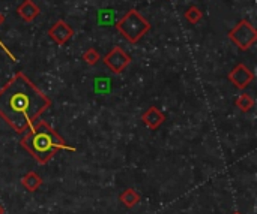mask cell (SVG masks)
<instances>
[{
	"label": "cell",
	"instance_id": "obj_1",
	"mask_svg": "<svg viewBox=\"0 0 257 214\" xmlns=\"http://www.w3.org/2000/svg\"><path fill=\"white\" fill-rule=\"evenodd\" d=\"M50 106V98L23 72H17L0 88V117L17 134L30 129Z\"/></svg>",
	"mask_w": 257,
	"mask_h": 214
},
{
	"label": "cell",
	"instance_id": "obj_2",
	"mask_svg": "<svg viewBox=\"0 0 257 214\" xmlns=\"http://www.w3.org/2000/svg\"><path fill=\"white\" fill-rule=\"evenodd\" d=\"M21 147L30 153L36 162L41 165L48 164L53 156H56L62 150L75 152L47 122H36L30 129H27L20 141Z\"/></svg>",
	"mask_w": 257,
	"mask_h": 214
},
{
	"label": "cell",
	"instance_id": "obj_3",
	"mask_svg": "<svg viewBox=\"0 0 257 214\" xmlns=\"http://www.w3.org/2000/svg\"><path fill=\"white\" fill-rule=\"evenodd\" d=\"M116 28L131 44H136L151 30V24L145 20V16L140 12H137L136 9H131L117 21Z\"/></svg>",
	"mask_w": 257,
	"mask_h": 214
},
{
	"label": "cell",
	"instance_id": "obj_4",
	"mask_svg": "<svg viewBox=\"0 0 257 214\" xmlns=\"http://www.w3.org/2000/svg\"><path fill=\"white\" fill-rule=\"evenodd\" d=\"M229 39L242 51H247L257 40V30L247 20H241L230 32Z\"/></svg>",
	"mask_w": 257,
	"mask_h": 214
},
{
	"label": "cell",
	"instance_id": "obj_5",
	"mask_svg": "<svg viewBox=\"0 0 257 214\" xmlns=\"http://www.w3.org/2000/svg\"><path fill=\"white\" fill-rule=\"evenodd\" d=\"M104 63L107 64V68L114 72V74H122L126 66L131 63V56L128 52H125L120 46H113V50L104 57Z\"/></svg>",
	"mask_w": 257,
	"mask_h": 214
},
{
	"label": "cell",
	"instance_id": "obj_6",
	"mask_svg": "<svg viewBox=\"0 0 257 214\" xmlns=\"http://www.w3.org/2000/svg\"><path fill=\"white\" fill-rule=\"evenodd\" d=\"M229 81L236 87V88H241L244 90L247 86H250V82L254 80V74L242 63L236 64L230 72H229Z\"/></svg>",
	"mask_w": 257,
	"mask_h": 214
},
{
	"label": "cell",
	"instance_id": "obj_7",
	"mask_svg": "<svg viewBox=\"0 0 257 214\" xmlns=\"http://www.w3.org/2000/svg\"><path fill=\"white\" fill-rule=\"evenodd\" d=\"M48 36L57 44V45H65L72 36H74V30L72 27L63 21V20H59L56 21L50 28H48Z\"/></svg>",
	"mask_w": 257,
	"mask_h": 214
},
{
	"label": "cell",
	"instance_id": "obj_8",
	"mask_svg": "<svg viewBox=\"0 0 257 214\" xmlns=\"http://www.w3.org/2000/svg\"><path fill=\"white\" fill-rule=\"evenodd\" d=\"M142 120H143L146 128L157 130L166 122V116L157 106H151L148 111H145V114L142 116Z\"/></svg>",
	"mask_w": 257,
	"mask_h": 214
},
{
	"label": "cell",
	"instance_id": "obj_9",
	"mask_svg": "<svg viewBox=\"0 0 257 214\" xmlns=\"http://www.w3.org/2000/svg\"><path fill=\"white\" fill-rule=\"evenodd\" d=\"M17 14L27 22L35 21V18L41 14L39 6L33 2V0H24L18 8H17Z\"/></svg>",
	"mask_w": 257,
	"mask_h": 214
},
{
	"label": "cell",
	"instance_id": "obj_10",
	"mask_svg": "<svg viewBox=\"0 0 257 214\" xmlns=\"http://www.w3.org/2000/svg\"><path fill=\"white\" fill-rule=\"evenodd\" d=\"M119 201L123 207L126 208H134L139 202H140V195L136 189L130 188V189H125L120 195H119Z\"/></svg>",
	"mask_w": 257,
	"mask_h": 214
},
{
	"label": "cell",
	"instance_id": "obj_11",
	"mask_svg": "<svg viewBox=\"0 0 257 214\" xmlns=\"http://www.w3.org/2000/svg\"><path fill=\"white\" fill-rule=\"evenodd\" d=\"M21 184L27 192H36L41 186H42V178L36 174V172H27L23 178H21Z\"/></svg>",
	"mask_w": 257,
	"mask_h": 214
},
{
	"label": "cell",
	"instance_id": "obj_12",
	"mask_svg": "<svg viewBox=\"0 0 257 214\" xmlns=\"http://www.w3.org/2000/svg\"><path fill=\"white\" fill-rule=\"evenodd\" d=\"M235 105H236V108H239V111L248 112V111H251L253 106H254V99L251 98V94L242 93V94H239L238 99L235 100Z\"/></svg>",
	"mask_w": 257,
	"mask_h": 214
},
{
	"label": "cell",
	"instance_id": "obj_13",
	"mask_svg": "<svg viewBox=\"0 0 257 214\" xmlns=\"http://www.w3.org/2000/svg\"><path fill=\"white\" fill-rule=\"evenodd\" d=\"M184 16H185V20H187L188 22L197 24V22L203 18V12H202L197 6H190V8L185 10Z\"/></svg>",
	"mask_w": 257,
	"mask_h": 214
},
{
	"label": "cell",
	"instance_id": "obj_14",
	"mask_svg": "<svg viewBox=\"0 0 257 214\" xmlns=\"http://www.w3.org/2000/svg\"><path fill=\"white\" fill-rule=\"evenodd\" d=\"M83 60H84L89 66H95V64L101 60V57H99V52H98L95 48H89L87 51H84Z\"/></svg>",
	"mask_w": 257,
	"mask_h": 214
},
{
	"label": "cell",
	"instance_id": "obj_15",
	"mask_svg": "<svg viewBox=\"0 0 257 214\" xmlns=\"http://www.w3.org/2000/svg\"><path fill=\"white\" fill-rule=\"evenodd\" d=\"M3 21H5V16H3V15H2V14H0V24H2V22H3Z\"/></svg>",
	"mask_w": 257,
	"mask_h": 214
},
{
	"label": "cell",
	"instance_id": "obj_16",
	"mask_svg": "<svg viewBox=\"0 0 257 214\" xmlns=\"http://www.w3.org/2000/svg\"><path fill=\"white\" fill-rule=\"evenodd\" d=\"M3 213H5V210H3V207L0 206V214H3Z\"/></svg>",
	"mask_w": 257,
	"mask_h": 214
},
{
	"label": "cell",
	"instance_id": "obj_17",
	"mask_svg": "<svg viewBox=\"0 0 257 214\" xmlns=\"http://www.w3.org/2000/svg\"><path fill=\"white\" fill-rule=\"evenodd\" d=\"M232 214H242V213H239V212H235V213H232Z\"/></svg>",
	"mask_w": 257,
	"mask_h": 214
}]
</instances>
